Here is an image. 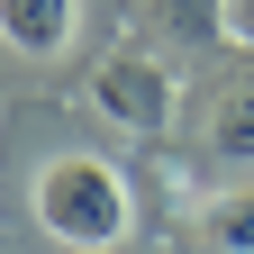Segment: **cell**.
Instances as JSON below:
<instances>
[{
  "instance_id": "4",
  "label": "cell",
  "mask_w": 254,
  "mask_h": 254,
  "mask_svg": "<svg viewBox=\"0 0 254 254\" xmlns=\"http://www.w3.org/2000/svg\"><path fill=\"white\" fill-rule=\"evenodd\" d=\"M0 37H9L18 55H64V37H73V0H0Z\"/></svg>"
},
{
  "instance_id": "3",
  "label": "cell",
  "mask_w": 254,
  "mask_h": 254,
  "mask_svg": "<svg viewBox=\"0 0 254 254\" xmlns=\"http://www.w3.org/2000/svg\"><path fill=\"white\" fill-rule=\"evenodd\" d=\"M145 27L182 55H209V46H227V0H145Z\"/></svg>"
},
{
  "instance_id": "2",
  "label": "cell",
  "mask_w": 254,
  "mask_h": 254,
  "mask_svg": "<svg viewBox=\"0 0 254 254\" xmlns=\"http://www.w3.org/2000/svg\"><path fill=\"white\" fill-rule=\"evenodd\" d=\"M91 100H100V118H118L127 136H164L173 127V64L145 55V46H118V55H100V73H91Z\"/></svg>"
},
{
  "instance_id": "6",
  "label": "cell",
  "mask_w": 254,
  "mask_h": 254,
  "mask_svg": "<svg viewBox=\"0 0 254 254\" xmlns=\"http://www.w3.org/2000/svg\"><path fill=\"white\" fill-rule=\"evenodd\" d=\"M200 245L209 254H254V190H218L200 209Z\"/></svg>"
},
{
  "instance_id": "5",
  "label": "cell",
  "mask_w": 254,
  "mask_h": 254,
  "mask_svg": "<svg viewBox=\"0 0 254 254\" xmlns=\"http://www.w3.org/2000/svg\"><path fill=\"white\" fill-rule=\"evenodd\" d=\"M209 154H218V164H254V73L218 100V118H209Z\"/></svg>"
},
{
  "instance_id": "7",
  "label": "cell",
  "mask_w": 254,
  "mask_h": 254,
  "mask_svg": "<svg viewBox=\"0 0 254 254\" xmlns=\"http://www.w3.org/2000/svg\"><path fill=\"white\" fill-rule=\"evenodd\" d=\"M227 37H236V46H254V0H227Z\"/></svg>"
},
{
  "instance_id": "1",
  "label": "cell",
  "mask_w": 254,
  "mask_h": 254,
  "mask_svg": "<svg viewBox=\"0 0 254 254\" xmlns=\"http://www.w3.org/2000/svg\"><path fill=\"white\" fill-rule=\"evenodd\" d=\"M37 227L64 254H118L127 227H136V200H127L118 164H100V154H55L37 173Z\"/></svg>"
}]
</instances>
